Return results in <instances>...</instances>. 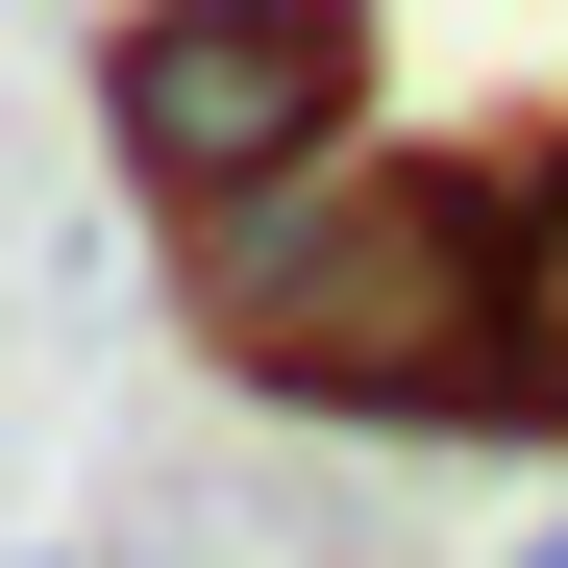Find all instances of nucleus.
<instances>
[{"instance_id":"f257e3e1","label":"nucleus","mask_w":568,"mask_h":568,"mask_svg":"<svg viewBox=\"0 0 568 568\" xmlns=\"http://www.w3.org/2000/svg\"><path fill=\"white\" fill-rule=\"evenodd\" d=\"M495 272H519V149H322L173 223V297L247 396L396 420V445H495Z\"/></svg>"},{"instance_id":"f03ea898","label":"nucleus","mask_w":568,"mask_h":568,"mask_svg":"<svg viewBox=\"0 0 568 568\" xmlns=\"http://www.w3.org/2000/svg\"><path fill=\"white\" fill-rule=\"evenodd\" d=\"M100 149L149 223H223L272 173L371 149V26L346 0H124L100 26Z\"/></svg>"},{"instance_id":"7ed1b4c3","label":"nucleus","mask_w":568,"mask_h":568,"mask_svg":"<svg viewBox=\"0 0 568 568\" xmlns=\"http://www.w3.org/2000/svg\"><path fill=\"white\" fill-rule=\"evenodd\" d=\"M0 568H50V544H0Z\"/></svg>"}]
</instances>
